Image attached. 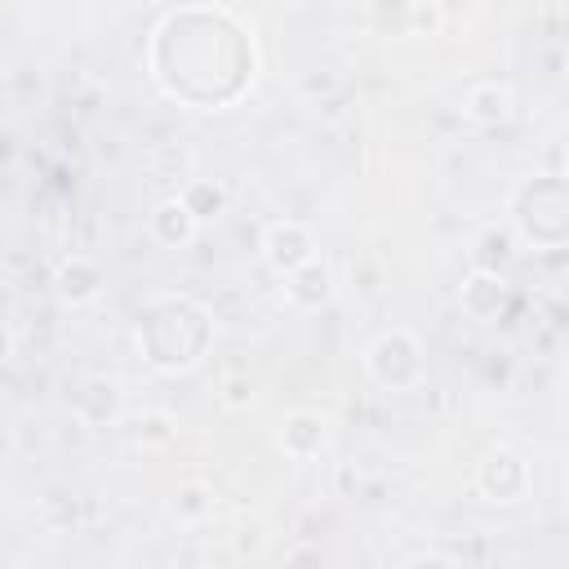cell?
I'll list each match as a JSON object with an SVG mask.
<instances>
[{
  "mask_svg": "<svg viewBox=\"0 0 569 569\" xmlns=\"http://www.w3.org/2000/svg\"><path fill=\"white\" fill-rule=\"evenodd\" d=\"M204 325V311L200 307H187L182 325L173 329L169 325V298L164 302H151L142 316H138V342H147V360L156 369H187L200 360V351L191 342H182V329H200Z\"/></svg>",
  "mask_w": 569,
  "mask_h": 569,
  "instance_id": "obj_1",
  "label": "cell"
},
{
  "mask_svg": "<svg viewBox=\"0 0 569 569\" xmlns=\"http://www.w3.org/2000/svg\"><path fill=\"white\" fill-rule=\"evenodd\" d=\"M369 373L382 382V387H413L418 373H422V347L413 342V333L405 329H391L382 333L373 347H369Z\"/></svg>",
  "mask_w": 569,
  "mask_h": 569,
  "instance_id": "obj_2",
  "label": "cell"
},
{
  "mask_svg": "<svg viewBox=\"0 0 569 569\" xmlns=\"http://www.w3.org/2000/svg\"><path fill=\"white\" fill-rule=\"evenodd\" d=\"M262 253H267V262H271L280 276H293L298 267L316 262V240H311V231L298 227V222H276V227L267 231V240H262Z\"/></svg>",
  "mask_w": 569,
  "mask_h": 569,
  "instance_id": "obj_3",
  "label": "cell"
},
{
  "mask_svg": "<svg viewBox=\"0 0 569 569\" xmlns=\"http://www.w3.org/2000/svg\"><path fill=\"white\" fill-rule=\"evenodd\" d=\"M525 480H529L525 462H520L516 453H507V449L489 453V458L480 462V471H476V485H480V493H489L493 502H511V498H520Z\"/></svg>",
  "mask_w": 569,
  "mask_h": 569,
  "instance_id": "obj_4",
  "label": "cell"
},
{
  "mask_svg": "<svg viewBox=\"0 0 569 569\" xmlns=\"http://www.w3.org/2000/svg\"><path fill=\"white\" fill-rule=\"evenodd\" d=\"M325 436H329V422H325L320 413H311V409H298V413L284 418L280 449H284L289 458H311V453L325 449Z\"/></svg>",
  "mask_w": 569,
  "mask_h": 569,
  "instance_id": "obj_5",
  "label": "cell"
},
{
  "mask_svg": "<svg viewBox=\"0 0 569 569\" xmlns=\"http://www.w3.org/2000/svg\"><path fill=\"white\" fill-rule=\"evenodd\" d=\"M284 280H289L284 293H289V302H298V307H320V302H329V293H333V276H329L325 262H307V267H298V271L284 276Z\"/></svg>",
  "mask_w": 569,
  "mask_h": 569,
  "instance_id": "obj_6",
  "label": "cell"
},
{
  "mask_svg": "<svg viewBox=\"0 0 569 569\" xmlns=\"http://www.w3.org/2000/svg\"><path fill=\"white\" fill-rule=\"evenodd\" d=\"M58 293L67 298V302H89L93 293H98V284H102V276H98V267L89 262V258H62L58 262Z\"/></svg>",
  "mask_w": 569,
  "mask_h": 569,
  "instance_id": "obj_7",
  "label": "cell"
},
{
  "mask_svg": "<svg viewBox=\"0 0 569 569\" xmlns=\"http://www.w3.org/2000/svg\"><path fill=\"white\" fill-rule=\"evenodd\" d=\"M462 307H467L476 320H493V316L507 307V284H502L498 276L476 271V276L462 284Z\"/></svg>",
  "mask_w": 569,
  "mask_h": 569,
  "instance_id": "obj_8",
  "label": "cell"
},
{
  "mask_svg": "<svg viewBox=\"0 0 569 569\" xmlns=\"http://www.w3.org/2000/svg\"><path fill=\"white\" fill-rule=\"evenodd\" d=\"M151 231H156V240H164V244H187V240L196 236V218H191V209H187L182 200H164V204L151 213Z\"/></svg>",
  "mask_w": 569,
  "mask_h": 569,
  "instance_id": "obj_9",
  "label": "cell"
},
{
  "mask_svg": "<svg viewBox=\"0 0 569 569\" xmlns=\"http://www.w3.org/2000/svg\"><path fill=\"white\" fill-rule=\"evenodd\" d=\"M507 107H511V98H507V89H498V84H485V89H476V93L467 98V116L480 120V124H498V120L507 116Z\"/></svg>",
  "mask_w": 569,
  "mask_h": 569,
  "instance_id": "obj_10",
  "label": "cell"
},
{
  "mask_svg": "<svg viewBox=\"0 0 569 569\" xmlns=\"http://www.w3.org/2000/svg\"><path fill=\"white\" fill-rule=\"evenodd\" d=\"M187 209H191V218L200 222V218H209L213 209H222V191L218 187H209V182H196V187H187V196H178Z\"/></svg>",
  "mask_w": 569,
  "mask_h": 569,
  "instance_id": "obj_11",
  "label": "cell"
},
{
  "mask_svg": "<svg viewBox=\"0 0 569 569\" xmlns=\"http://www.w3.org/2000/svg\"><path fill=\"white\" fill-rule=\"evenodd\" d=\"M405 569H453L449 560H436V556H418V560H409Z\"/></svg>",
  "mask_w": 569,
  "mask_h": 569,
  "instance_id": "obj_12",
  "label": "cell"
},
{
  "mask_svg": "<svg viewBox=\"0 0 569 569\" xmlns=\"http://www.w3.org/2000/svg\"><path fill=\"white\" fill-rule=\"evenodd\" d=\"M187 569H204V565H187Z\"/></svg>",
  "mask_w": 569,
  "mask_h": 569,
  "instance_id": "obj_13",
  "label": "cell"
}]
</instances>
